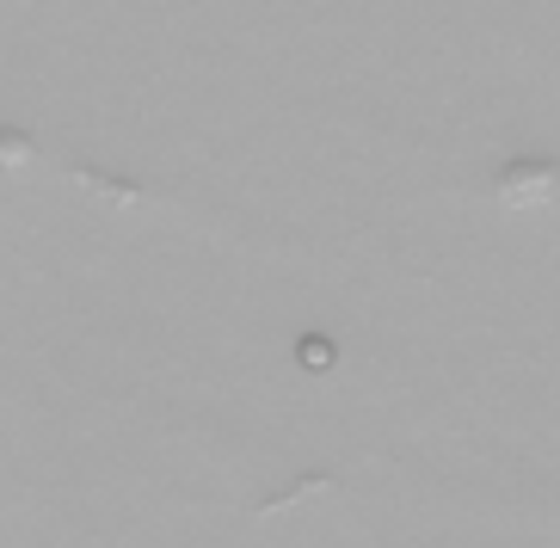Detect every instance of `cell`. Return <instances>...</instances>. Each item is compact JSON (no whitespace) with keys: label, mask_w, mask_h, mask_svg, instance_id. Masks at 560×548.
I'll return each instance as SVG.
<instances>
[{"label":"cell","mask_w":560,"mask_h":548,"mask_svg":"<svg viewBox=\"0 0 560 548\" xmlns=\"http://www.w3.org/2000/svg\"><path fill=\"white\" fill-rule=\"evenodd\" d=\"M302 364H308V370H327V364H332V346H327V339H308V346H302Z\"/></svg>","instance_id":"6da1fadb"}]
</instances>
